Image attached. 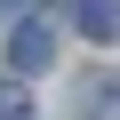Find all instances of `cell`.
<instances>
[{"mask_svg":"<svg viewBox=\"0 0 120 120\" xmlns=\"http://www.w3.org/2000/svg\"><path fill=\"white\" fill-rule=\"evenodd\" d=\"M48 56H56V40H48V24H16V40H8V64H16V72H40Z\"/></svg>","mask_w":120,"mask_h":120,"instance_id":"obj_1","label":"cell"},{"mask_svg":"<svg viewBox=\"0 0 120 120\" xmlns=\"http://www.w3.org/2000/svg\"><path fill=\"white\" fill-rule=\"evenodd\" d=\"M80 32H88V40H120V16H112V0H88V8H80Z\"/></svg>","mask_w":120,"mask_h":120,"instance_id":"obj_2","label":"cell"},{"mask_svg":"<svg viewBox=\"0 0 120 120\" xmlns=\"http://www.w3.org/2000/svg\"><path fill=\"white\" fill-rule=\"evenodd\" d=\"M80 112H88V120H120V88H112V96H104V88H88V96H80Z\"/></svg>","mask_w":120,"mask_h":120,"instance_id":"obj_3","label":"cell"},{"mask_svg":"<svg viewBox=\"0 0 120 120\" xmlns=\"http://www.w3.org/2000/svg\"><path fill=\"white\" fill-rule=\"evenodd\" d=\"M0 120H24V96L16 88H0Z\"/></svg>","mask_w":120,"mask_h":120,"instance_id":"obj_4","label":"cell"}]
</instances>
